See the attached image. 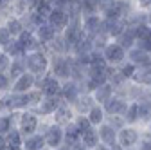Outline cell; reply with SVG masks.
Listing matches in <instances>:
<instances>
[{
	"label": "cell",
	"instance_id": "obj_37",
	"mask_svg": "<svg viewBox=\"0 0 151 150\" xmlns=\"http://www.w3.org/2000/svg\"><path fill=\"white\" fill-rule=\"evenodd\" d=\"M24 139H25V136L18 130L16 127L11 130V132L6 136V141H7V146H22L24 145Z\"/></svg>",
	"mask_w": 151,
	"mask_h": 150
},
{
	"label": "cell",
	"instance_id": "obj_15",
	"mask_svg": "<svg viewBox=\"0 0 151 150\" xmlns=\"http://www.w3.org/2000/svg\"><path fill=\"white\" fill-rule=\"evenodd\" d=\"M34 34H36V38L40 40V42L43 44V47H45V45H49V44H50V42L56 38V36L60 34V31L56 29L52 24H49V22L45 20V22H43L40 27H38V29L34 31Z\"/></svg>",
	"mask_w": 151,
	"mask_h": 150
},
{
	"label": "cell",
	"instance_id": "obj_24",
	"mask_svg": "<svg viewBox=\"0 0 151 150\" xmlns=\"http://www.w3.org/2000/svg\"><path fill=\"white\" fill-rule=\"evenodd\" d=\"M81 141L85 143V146L88 150H93L97 145H101V139H99V132H97V127H90L86 130L81 132Z\"/></svg>",
	"mask_w": 151,
	"mask_h": 150
},
{
	"label": "cell",
	"instance_id": "obj_12",
	"mask_svg": "<svg viewBox=\"0 0 151 150\" xmlns=\"http://www.w3.org/2000/svg\"><path fill=\"white\" fill-rule=\"evenodd\" d=\"M36 82H38V78L27 71V72L22 74L20 78L13 80V89H11V92H20V94H25V92H29V90H32V89L36 87Z\"/></svg>",
	"mask_w": 151,
	"mask_h": 150
},
{
	"label": "cell",
	"instance_id": "obj_30",
	"mask_svg": "<svg viewBox=\"0 0 151 150\" xmlns=\"http://www.w3.org/2000/svg\"><path fill=\"white\" fill-rule=\"evenodd\" d=\"M45 20H47V18H43L42 15H38L36 11H31L29 15H25V16L22 18V22H24L25 29H29V31H36Z\"/></svg>",
	"mask_w": 151,
	"mask_h": 150
},
{
	"label": "cell",
	"instance_id": "obj_49",
	"mask_svg": "<svg viewBox=\"0 0 151 150\" xmlns=\"http://www.w3.org/2000/svg\"><path fill=\"white\" fill-rule=\"evenodd\" d=\"M70 150H88L86 146H85V143L79 139V141H76L74 145H70Z\"/></svg>",
	"mask_w": 151,
	"mask_h": 150
},
{
	"label": "cell",
	"instance_id": "obj_26",
	"mask_svg": "<svg viewBox=\"0 0 151 150\" xmlns=\"http://www.w3.org/2000/svg\"><path fill=\"white\" fill-rule=\"evenodd\" d=\"M24 150H43L47 148V143H45V138L42 132L38 134H32V136H27L24 139V145H22Z\"/></svg>",
	"mask_w": 151,
	"mask_h": 150
},
{
	"label": "cell",
	"instance_id": "obj_40",
	"mask_svg": "<svg viewBox=\"0 0 151 150\" xmlns=\"http://www.w3.org/2000/svg\"><path fill=\"white\" fill-rule=\"evenodd\" d=\"M117 69L121 71V74H122V76H124L126 80H129V82H131V80H133V76H135V72H137V69H139V67H137L135 63H131L129 60H126V62H124L122 65H119Z\"/></svg>",
	"mask_w": 151,
	"mask_h": 150
},
{
	"label": "cell",
	"instance_id": "obj_53",
	"mask_svg": "<svg viewBox=\"0 0 151 150\" xmlns=\"http://www.w3.org/2000/svg\"><path fill=\"white\" fill-rule=\"evenodd\" d=\"M144 132H146L147 136H151V121H149L147 125H144Z\"/></svg>",
	"mask_w": 151,
	"mask_h": 150
},
{
	"label": "cell",
	"instance_id": "obj_34",
	"mask_svg": "<svg viewBox=\"0 0 151 150\" xmlns=\"http://www.w3.org/2000/svg\"><path fill=\"white\" fill-rule=\"evenodd\" d=\"M151 121V101H139V125H147Z\"/></svg>",
	"mask_w": 151,
	"mask_h": 150
},
{
	"label": "cell",
	"instance_id": "obj_29",
	"mask_svg": "<svg viewBox=\"0 0 151 150\" xmlns=\"http://www.w3.org/2000/svg\"><path fill=\"white\" fill-rule=\"evenodd\" d=\"M117 42H119L126 51H129L131 47H135V45H137V36H135V31L131 29V27H126V29L119 34Z\"/></svg>",
	"mask_w": 151,
	"mask_h": 150
},
{
	"label": "cell",
	"instance_id": "obj_52",
	"mask_svg": "<svg viewBox=\"0 0 151 150\" xmlns=\"http://www.w3.org/2000/svg\"><path fill=\"white\" fill-rule=\"evenodd\" d=\"M93 150H111V148H110V145H104V143H101V145H97V146L93 148Z\"/></svg>",
	"mask_w": 151,
	"mask_h": 150
},
{
	"label": "cell",
	"instance_id": "obj_36",
	"mask_svg": "<svg viewBox=\"0 0 151 150\" xmlns=\"http://www.w3.org/2000/svg\"><path fill=\"white\" fill-rule=\"evenodd\" d=\"M113 6H115V9L122 16V20L135 9V2H133V0H113Z\"/></svg>",
	"mask_w": 151,
	"mask_h": 150
},
{
	"label": "cell",
	"instance_id": "obj_51",
	"mask_svg": "<svg viewBox=\"0 0 151 150\" xmlns=\"http://www.w3.org/2000/svg\"><path fill=\"white\" fill-rule=\"evenodd\" d=\"M7 146V141H6V136H2V134H0V150H2V148H6Z\"/></svg>",
	"mask_w": 151,
	"mask_h": 150
},
{
	"label": "cell",
	"instance_id": "obj_39",
	"mask_svg": "<svg viewBox=\"0 0 151 150\" xmlns=\"http://www.w3.org/2000/svg\"><path fill=\"white\" fill-rule=\"evenodd\" d=\"M13 42H14V36L9 33L7 27L2 24V25H0V51H6Z\"/></svg>",
	"mask_w": 151,
	"mask_h": 150
},
{
	"label": "cell",
	"instance_id": "obj_43",
	"mask_svg": "<svg viewBox=\"0 0 151 150\" xmlns=\"http://www.w3.org/2000/svg\"><path fill=\"white\" fill-rule=\"evenodd\" d=\"M11 62H13L11 56L6 51H0V72H7L11 67Z\"/></svg>",
	"mask_w": 151,
	"mask_h": 150
},
{
	"label": "cell",
	"instance_id": "obj_21",
	"mask_svg": "<svg viewBox=\"0 0 151 150\" xmlns=\"http://www.w3.org/2000/svg\"><path fill=\"white\" fill-rule=\"evenodd\" d=\"M126 29L124 20H104L103 18V31L110 36L111 40H117L119 34Z\"/></svg>",
	"mask_w": 151,
	"mask_h": 150
},
{
	"label": "cell",
	"instance_id": "obj_57",
	"mask_svg": "<svg viewBox=\"0 0 151 150\" xmlns=\"http://www.w3.org/2000/svg\"><path fill=\"white\" fill-rule=\"evenodd\" d=\"M2 114H4V112H2V110H0V118H2Z\"/></svg>",
	"mask_w": 151,
	"mask_h": 150
},
{
	"label": "cell",
	"instance_id": "obj_11",
	"mask_svg": "<svg viewBox=\"0 0 151 150\" xmlns=\"http://www.w3.org/2000/svg\"><path fill=\"white\" fill-rule=\"evenodd\" d=\"M128 105H129V100H128V98L115 94L113 98H110L103 107H104L106 116H124Z\"/></svg>",
	"mask_w": 151,
	"mask_h": 150
},
{
	"label": "cell",
	"instance_id": "obj_17",
	"mask_svg": "<svg viewBox=\"0 0 151 150\" xmlns=\"http://www.w3.org/2000/svg\"><path fill=\"white\" fill-rule=\"evenodd\" d=\"M92 96H93V101H96V103L104 105L110 98L115 96V89H113V85H111L110 82H106V83L99 85L96 90H93V92H92Z\"/></svg>",
	"mask_w": 151,
	"mask_h": 150
},
{
	"label": "cell",
	"instance_id": "obj_50",
	"mask_svg": "<svg viewBox=\"0 0 151 150\" xmlns=\"http://www.w3.org/2000/svg\"><path fill=\"white\" fill-rule=\"evenodd\" d=\"M110 148H111V150H124V146H122L119 141H115L113 145H110Z\"/></svg>",
	"mask_w": 151,
	"mask_h": 150
},
{
	"label": "cell",
	"instance_id": "obj_46",
	"mask_svg": "<svg viewBox=\"0 0 151 150\" xmlns=\"http://www.w3.org/2000/svg\"><path fill=\"white\" fill-rule=\"evenodd\" d=\"M135 7L142 9V11H151V0H133Z\"/></svg>",
	"mask_w": 151,
	"mask_h": 150
},
{
	"label": "cell",
	"instance_id": "obj_27",
	"mask_svg": "<svg viewBox=\"0 0 151 150\" xmlns=\"http://www.w3.org/2000/svg\"><path fill=\"white\" fill-rule=\"evenodd\" d=\"M86 118H88V121H90V125H92V127H99L101 123H104V121H106V112H104V107H103V105H99V103H96V105H93V107L88 110Z\"/></svg>",
	"mask_w": 151,
	"mask_h": 150
},
{
	"label": "cell",
	"instance_id": "obj_54",
	"mask_svg": "<svg viewBox=\"0 0 151 150\" xmlns=\"http://www.w3.org/2000/svg\"><path fill=\"white\" fill-rule=\"evenodd\" d=\"M56 150H70V145H67V143H63L61 146H58Z\"/></svg>",
	"mask_w": 151,
	"mask_h": 150
},
{
	"label": "cell",
	"instance_id": "obj_9",
	"mask_svg": "<svg viewBox=\"0 0 151 150\" xmlns=\"http://www.w3.org/2000/svg\"><path fill=\"white\" fill-rule=\"evenodd\" d=\"M83 92H85L83 83H78V82H74V80H67V82H63V87H61V100L65 103L74 105Z\"/></svg>",
	"mask_w": 151,
	"mask_h": 150
},
{
	"label": "cell",
	"instance_id": "obj_55",
	"mask_svg": "<svg viewBox=\"0 0 151 150\" xmlns=\"http://www.w3.org/2000/svg\"><path fill=\"white\" fill-rule=\"evenodd\" d=\"M6 16H7L6 13H2V11H0V25H2V24H4V20H6Z\"/></svg>",
	"mask_w": 151,
	"mask_h": 150
},
{
	"label": "cell",
	"instance_id": "obj_19",
	"mask_svg": "<svg viewBox=\"0 0 151 150\" xmlns=\"http://www.w3.org/2000/svg\"><path fill=\"white\" fill-rule=\"evenodd\" d=\"M97 132H99L101 143H104V145H113L117 141V132H119V130L115 127H111L108 121H104V123H101L97 127Z\"/></svg>",
	"mask_w": 151,
	"mask_h": 150
},
{
	"label": "cell",
	"instance_id": "obj_8",
	"mask_svg": "<svg viewBox=\"0 0 151 150\" xmlns=\"http://www.w3.org/2000/svg\"><path fill=\"white\" fill-rule=\"evenodd\" d=\"M61 101L63 100L60 96H45L42 100V103L38 105L34 110H36V114L40 116L42 119H52V116L56 114V110L60 108Z\"/></svg>",
	"mask_w": 151,
	"mask_h": 150
},
{
	"label": "cell",
	"instance_id": "obj_31",
	"mask_svg": "<svg viewBox=\"0 0 151 150\" xmlns=\"http://www.w3.org/2000/svg\"><path fill=\"white\" fill-rule=\"evenodd\" d=\"M14 127H16V112H11V114H2V118H0V134L7 136Z\"/></svg>",
	"mask_w": 151,
	"mask_h": 150
},
{
	"label": "cell",
	"instance_id": "obj_42",
	"mask_svg": "<svg viewBox=\"0 0 151 150\" xmlns=\"http://www.w3.org/2000/svg\"><path fill=\"white\" fill-rule=\"evenodd\" d=\"M27 94H29V100H31V107H32V108H36L38 105L42 103V100L45 98V94H43V92L38 89V87H34L32 90H29Z\"/></svg>",
	"mask_w": 151,
	"mask_h": 150
},
{
	"label": "cell",
	"instance_id": "obj_4",
	"mask_svg": "<svg viewBox=\"0 0 151 150\" xmlns=\"http://www.w3.org/2000/svg\"><path fill=\"white\" fill-rule=\"evenodd\" d=\"M144 138L142 125H124L117 132V141L124 146V150H137Z\"/></svg>",
	"mask_w": 151,
	"mask_h": 150
},
{
	"label": "cell",
	"instance_id": "obj_1",
	"mask_svg": "<svg viewBox=\"0 0 151 150\" xmlns=\"http://www.w3.org/2000/svg\"><path fill=\"white\" fill-rule=\"evenodd\" d=\"M25 65H27V71L31 74H34L36 78H42L50 71V54L47 52V49H38V51H29L25 56Z\"/></svg>",
	"mask_w": 151,
	"mask_h": 150
},
{
	"label": "cell",
	"instance_id": "obj_6",
	"mask_svg": "<svg viewBox=\"0 0 151 150\" xmlns=\"http://www.w3.org/2000/svg\"><path fill=\"white\" fill-rule=\"evenodd\" d=\"M101 52L104 56V60L108 62V65H111V67H119L128 60V51L117 40H110Z\"/></svg>",
	"mask_w": 151,
	"mask_h": 150
},
{
	"label": "cell",
	"instance_id": "obj_38",
	"mask_svg": "<svg viewBox=\"0 0 151 150\" xmlns=\"http://www.w3.org/2000/svg\"><path fill=\"white\" fill-rule=\"evenodd\" d=\"M6 52H7V54L11 56L13 60H14V58H24V56L27 54L25 47H24V45H22L20 42H18L16 38H14V42H13V44H11V45H9L7 49H6Z\"/></svg>",
	"mask_w": 151,
	"mask_h": 150
},
{
	"label": "cell",
	"instance_id": "obj_23",
	"mask_svg": "<svg viewBox=\"0 0 151 150\" xmlns=\"http://www.w3.org/2000/svg\"><path fill=\"white\" fill-rule=\"evenodd\" d=\"M45 49H47L49 54H70V47H68V44L65 42V38H63L61 33L56 36V38H54L49 45H45Z\"/></svg>",
	"mask_w": 151,
	"mask_h": 150
},
{
	"label": "cell",
	"instance_id": "obj_28",
	"mask_svg": "<svg viewBox=\"0 0 151 150\" xmlns=\"http://www.w3.org/2000/svg\"><path fill=\"white\" fill-rule=\"evenodd\" d=\"M4 25L9 29V33L14 36V38H18V36H20V34L25 31V25H24V22H22V18L13 16V15H7V16H6Z\"/></svg>",
	"mask_w": 151,
	"mask_h": 150
},
{
	"label": "cell",
	"instance_id": "obj_58",
	"mask_svg": "<svg viewBox=\"0 0 151 150\" xmlns=\"http://www.w3.org/2000/svg\"><path fill=\"white\" fill-rule=\"evenodd\" d=\"M149 54H151V52H149Z\"/></svg>",
	"mask_w": 151,
	"mask_h": 150
},
{
	"label": "cell",
	"instance_id": "obj_45",
	"mask_svg": "<svg viewBox=\"0 0 151 150\" xmlns=\"http://www.w3.org/2000/svg\"><path fill=\"white\" fill-rule=\"evenodd\" d=\"M74 123L76 125H78V128L81 130V132H83V130H86V128H90L92 125H90V121H88V118L86 116H76V119H74Z\"/></svg>",
	"mask_w": 151,
	"mask_h": 150
},
{
	"label": "cell",
	"instance_id": "obj_20",
	"mask_svg": "<svg viewBox=\"0 0 151 150\" xmlns=\"http://www.w3.org/2000/svg\"><path fill=\"white\" fill-rule=\"evenodd\" d=\"M96 105V101H93V96L90 94V92H83V94L78 98V101H76L72 107L76 110V114H79V116H86L88 114V110Z\"/></svg>",
	"mask_w": 151,
	"mask_h": 150
},
{
	"label": "cell",
	"instance_id": "obj_7",
	"mask_svg": "<svg viewBox=\"0 0 151 150\" xmlns=\"http://www.w3.org/2000/svg\"><path fill=\"white\" fill-rule=\"evenodd\" d=\"M36 87L40 89L45 96H60V98H61V87H63V82L58 80V78L54 76V74L47 72L45 76L38 78Z\"/></svg>",
	"mask_w": 151,
	"mask_h": 150
},
{
	"label": "cell",
	"instance_id": "obj_18",
	"mask_svg": "<svg viewBox=\"0 0 151 150\" xmlns=\"http://www.w3.org/2000/svg\"><path fill=\"white\" fill-rule=\"evenodd\" d=\"M128 60H129L131 63H135L137 67H142V65H146V63L151 62V54H149L147 51H144L142 47L135 45V47H131V49L128 51Z\"/></svg>",
	"mask_w": 151,
	"mask_h": 150
},
{
	"label": "cell",
	"instance_id": "obj_2",
	"mask_svg": "<svg viewBox=\"0 0 151 150\" xmlns=\"http://www.w3.org/2000/svg\"><path fill=\"white\" fill-rule=\"evenodd\" d=\"M40 132L43 134L47 148H50V150H56L65 143V127L52 119H42Z\"/></svg>",
	"mask_w": 151,
	"mask_h": 150
},
{
	"label": "cell",
	"instance_id": "obj_10",
	"mask_svg": "<svg viewBox=\"0 0 151 150\" xmlns=\"http://www.w3.org/2000/svg\"><path fill=\"white\" fill-rule=\"evenodd\" d=\"M81 25L83 31L86 34L96 36L103 31V16L101 13H88V15H81Z\"/></svg>",
	"mask_w": 151,
	"mask_h": 150
},
{
	"label": "cell",
	"instance_id": "obj_22",
	"mask_svg": "<svg viewBox=\"0 0 151 150\" xmlns=\"http://www.w3.org/2000/svg\"><path fill=\"white\" fill-rule=\"evenodd\" d=\"M31 11H32L31 0H13V4H11L9 9H7V15L18 16V18H24V16L29 15Z\"/></svg>",
	"mask_w": 151,
	"mask_h": 150
},
{
	"label": "cell",
	"instance_id": "obj_47",
	"mask_svg": "<svg viewBox=\"0 0 151 150\" xmlns=\"http://www.w3.org/2000/svg\"><path fill=\"white\" fill-rule=\"evenodd\" d=\"M137 150H151V136H147L144 132V138H142V141H140V145H139Z\"/></svg>",
	"mask_w": 151,
	"mask_h": 150
},
{
	"label": "cell",
	"instance_id": "obj_48",
	"mask_svg": "<svg viewBox=\"0 0 151 150\" xmlns=\"http://www.w3.org/2000/svg\"><path fill=\"white\" fill-rule=\"evenodd\" d=\"M11 4H13V0H0V11L7 15V9H9Z\"/></svg>",
	"mask_w": 151,
	"mask_h": 150
},
{
	"label": "cell",
	"instance_id": "obj_32",
	"mask_svg": "<svg viewBox=\"0 0 151 150\" xmlns=\"http://www.w3.org/2000/svg\"><path fill=\"white\" fill-rule=\"evenodd\" d=\"M24 72H27V65H25V60L24 58H14L11 62V67L7 71V74L11 76V80H16V78H20Z\"/></svg>",
	"mask_w": 151,
	"mask_h": 150
},
{
	"label": "cell",
	"instance_id": "obj_25",
	"mask_svg": "<svg viewBox=\"0 0 151 150\" xmlns=\"http://www.w3.org/2000/svg\"><path fill=\"white\" fill-rule=\"evenodd\" d=\"M124 24L126 27H137V25H142V24H147V11H142V9H133L126 18H124Z\"/></svg>",
	"mask_w": 151,
	"mask_h": 150
},
{
	"label": "cell",
	"instance_id": "obj_5",
	"mask_svg": "<svg viewBox=\"0 0 151 150\" xmlns=\"http://www.w3.org/2000/svg\"><path fill=\"white\" fill-rule=\"evenodd\" d=\"M74 62V54H50V74L58 80L67 82L70 80V69Z\"/></svg>",
	"mask_w": 151,
	"mask_h": 150
},
{
	"label": "cell",
	"instance_id": "obj_56",
	"mask_svg": "<svg viewBox=\"0 0 151 150\" xmlns=\"http://www.w3.org/2000/svg\"><path fill=\"white\" fill-rule=\"evenodd\" d=\"M7 150H24L22 146H7Z\"/></svg>",
	"mask_w": 151,
	"mask_h": 150
},
{
	"label": "cell",
	"instance_id": "obj_35",
	"mask_svg": "<svg viewBox=\"0 0 151 150\" xmlns=\"http://www.w3.org/2000/svg\"><path fill=\"white\" fill-rule=\"evenodd\" d=\"M81 139V130L78 128L76 123H70L65 127V143L67 145H74L76 141Z\"/></svg>",
	"mask_w": 151,
	"mask_h": 150
},
{
	"label": "cell",
	"instance_id": "obj_33",
	"mask_svg": "<svg viewBox=\"0 0 151 150\" xmlns=\"http://www.w3.org/2000/svg\"><path fill=\"white\" fill-rule=\"evenodd\" d=\"M124 119L128 125H139V101H129L124 112Z\"/></svg>",
	"mask_w": 151,
	"mask_h": 150
},
{
	"label": "cell",
	"instance_id": "obj_14",
	"mask_svg": "<svg viewBox=\"0 0 151 150\" xmlns=\"http://www.w3.org/2000/svg\"><path fill=\"white\" fill-rule=\"evenodd\" d=\"M47 22L52 24L56 29H58L60 33L65 31V27L70 24V15L65 11V9H60V7H52L50 15L47 16Z\"/></svg>",
	"mask_w": 151,
	"mask_h": 150
},
{
	"label": "cell",
	"instance_id": "obj_41",
	"mask_svg": "<svg viewBox=\"0 0 151 150\" xmlns=\"http://www.w3.org/2000/svg\"><path fill=\"white\" fill-rule=\"evenodd\" d=\"M13 89V80L7 72H0V96L7 94V92H11Z\"/></svg>",
	"mask_w": 151,
	"mask_h": 150
},
{
	"label": "cell",
	"instance_id": "obj_16",
	"mask_svg": "<svg viewBox=\"0 0 151 150\" xmlns=\"http://www.w3.org/2000/svg\"><path fill=\"white\" fill-rule=\"evenodd\" d=\"M18 42H20L24 47H25V51L29 52V51H38V49H43V44L36 38V34H34V31H29V29H25L20 36L16 38Z\"/></svg>",
	"mask_w": 151,
	"mask_h": 150
},
{
	"label": "cell",
	"instance_id": "obj_44",
	"mask_svg": "<svg viewBox=\"0 0 151 150\" xmlns=\"http://www.w3.org/2000/svg\"><path fill=\"white\" fill-rule=\"evenodd\" d=\"M106 121H108L111 127H115L117 130H121L124 125H128L126 119H124V116H106Z\"/></svg>",
	"mask_w": 151,
	"mask_h": 150
},
{
	"label": "cell",
	"instance_id": "obj_3",
	"mask_svg": "<svg viewBox=\"0 0 151 150\" xmlns=\"http://www.w3.org/2000/svg\"><path fill=\"white\" fill-rule=\"evenodd\" d=\"M40 127H42V118L36 114L34 108H27L22 112H16V128L27 138L32 134L40 132Z\"/></svg>",
	"mask_w": 151,
	"mask_h": 150
},
{
	"label": "cell",
	"instance_id": "obj_13",
	"mask_svg": "<svg viewBox=\"0 0 151 150\" xmlns=\"http://www.w3.org/2000/svg\"><path fill=\"white\" fill-rule=\"evenodd\" d=\"M76 116H78V114H76V110H74V107H72L70 103H65V101H61L60 108L56 110V114L52 116V121H56V123H60V125L67 127V125L74 123Z\"/></svg>",
	"mask_w": 151,
	"mask_h": 150
}]
</instances>
